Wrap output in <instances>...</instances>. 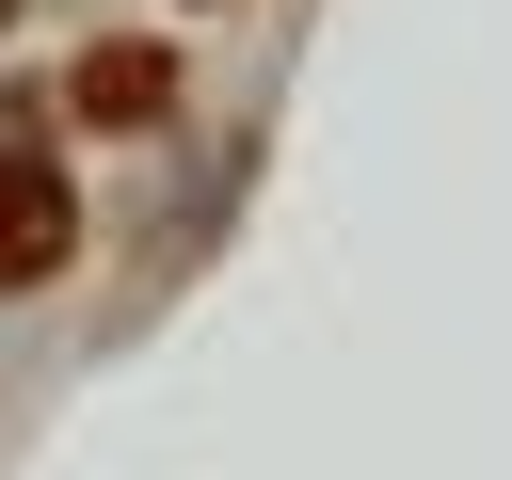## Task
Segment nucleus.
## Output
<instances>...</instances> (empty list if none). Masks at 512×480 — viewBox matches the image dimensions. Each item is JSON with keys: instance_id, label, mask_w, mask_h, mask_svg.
<instances>
[{"instance_id": "nucleus-3", "label": "nucleus", "mask_w": 512, "mask_h": 480, "mask_svg": "<svg viewBox=\"0 0 512 480\" xmlns=\"http://www.w3.org/2000/svg\"><path fill=\"white\" fill-rule=\"evenodd\" d=\"M16 16H32V0H0V32H16Z\"/></svg>"}, {"instance_id": "nucleus-2", "label": "nucleus", "mask_w": 512, "mask_h": 480, "mask_svg": "<svg viewBox=\"0 0 512 480\" xmlns=\"http://www.w3.org/2000/svg\"><path fill=\"white\" fill-rule=\"evenodd\" d=\"M64 272H80V176L48 144H0V304H32Z\"/></svg>"}, {"instance_id": "nucleus-1", "label": "nucleus", "mask_w": 512, "mask_h": 480, "mask_svg": "<svg viewBox=\"0 0 512 480\" xmlns=\"http://www.w3.org/2000/svg\"><path fill=\"white\" fill-rule=\"evenodd\" d=\"M48 112L96 128V144H160V128H176V48H160V32H96V48L64 64Z\"/></svg>"}]
</instances>
